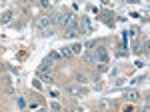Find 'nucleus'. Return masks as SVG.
Instances as JSON below:
<instances>
[{"mask_svg":"<svg viewBox=\"0 0 150 112\" xmlns=\"http://www.w3.org/2000/svg\"><path fill=\"white\" fill-rule=\"evenodd\" d=\"M58 22L68 30V28H76L80 20H78V16H74V14H70V12H64V14H58Z\"/></svg>","mask_w":150,"mask_h":112,"instance_id":"nucleus-1","label":"nucleus"},{"mask_svg":"<svg viewBox=\"0 0 150 112\" xmlns=\"http://www.w3.org/2000/svg\"><path fill=\"white\" fill-rule=\"evenodd\" d=\"M54 22H58V14H48V16H42L38 22H36V30H40V32H44L48 28H52Z\"/></svg>","mask_w":150,"mask_h":112,"instance_id":"nucleus-2","label":"nucleus"},{"mask_svg":"<svg viewBox=\"0 0 150 112\" xmlns=\"http://www.w3.org/2000/svg\"><path fill=\"white\" fill-rule=\"evenodd\" d=\"M94 56H96V64H104V66H108V62H110L108 48H104V46H98V48L94 50Z\"/></svg>","mask_w":150,"mask_h":112,"instance_id":"nucleus-3","label":"nucleus"},{"mask_svg":"<svg viewBox=\"0 0 150 112\" xmlns=\"http://www.w3.org/2000/svg\"><path fill=\"white\" fill-rule=\"evenodd\" d=\"M78 26H80V30H82L84 34L94 32V26H92V22H90V16H82L80 22H78Z\"/></svg>","mask_w":150,"mask_h":112,"instance_id":"nucleus-4","label":"nucleus"},{"mask_svg":"<svg viewBox=\"0 0 150 112\" xmlns=\"http://www.w3.org/2000/svg\"><path fill=\"white\" fill-rule=\"evenodd\" d=\"M52 68H54V62H52L50 58H44V60H42V64L38 66V72H40V74H44V72H50Z\"/></svg>","mask_w":150,"mask_h":112,"instance_id":"nucleus-5","label":"nucleus"},{"mask_svg":"<svg viewBox=\"0 0 150 112\" xmlns=\"http://www.w3.org/2000/svg\"><path fill=\"white\" fill-rule=\"evenodd\" d=\"M14 20V10H6L0 14V24H8Z\"/></svg>","mask_w":150,"mask_h":112,"instance_id":"nucleus-6","label":"nucleus"},{"mask_svg":"<svg viewBox=\"0 0 150 112\" xmlns=\"http://www.w3.org/2000/svg\"><path fill=\"white\" fill-rule=\"evenodd\" d=\"M80 34H84L80 30V26H76V28H68L66 32H64V38H76V36H80Z\"/></svg>","mask_w":150,"mask_h":112,"instance_id":"nucleus-7","label":"nucleus"},{"mask_svg":"<svg viewBox=\"0 0 150 112\" xmlns=\"http://www.w3.org/2000/svg\"><path fill=\"white\" fill-rule=\"evenodd\" d=\"M66 92L68 94H74V96H82V94H86V90L84 88H78V86H66Z\"/></svg>","mask_w":150,"mask_h":112,"instance_id":"nucleus-8","label":"nucleus"},{"mask_svg":"<svg viewBox=\"0 0 150 112\" xmlns=\"http://www.w3.org/2000/svg\"><path fill=\"white\" fill-rule=\"evenodd\" d=\"M68 48H70V52H72V56H76V54H82V52H84V44H80V42H76V44L68 46Z\"/></svg>","mask_w":150,"mask_h":112,"instance_id":"nucleus-9","label":"nucleus"},{"mask_svg":"<svg viewBox=\"0 0 150 112\" xmlns=\"http://www.w3.org/2000/svg\"><path fill=\"white\" fill-rule=\"evenodd\" d=\"M126 100L136 102V100H140V94L136 92V90H130V92H126Z\"/></svg>","mask_w":150,"mask_h":112,"instance_id":"nucleus-10","label":"nucleus"},{"mask_svg":"<svg viewBox=\"0 0 150 112\" xmlns=\"http://www.w3.org/2000/svg\"><path fill=\"white\" fill-rule=\"evenodd\" d=\"M110 106H112V102H108V100H100V102H98V110H100V112L110 110Z\"/></svg>","mask_w":150,"mask_h":112,"instance_id":"nucleus-11","label":"nucleus"},{"mask_svg":"<svg viewBox=\"0 0 150 112\" xmlns=\"http://www.w3.org/2000/svg\"><path fill=\"white\" fill-rule=\"evenodd\" d=\"M60 56H62V58H72V52H70V48H68V46L60 48Z\"/></svg>","mask_w":150,"mask_h":112,"instance_id":"nucleus-12","label":"nucleus"},{"mask_svg":"<svg viewBox=\"0 0 150 112\" xmlns=\"http://www.w3.org/2000/svg\"><path fill=\"white\" fill-rule=\"evenodd\" d=\"M46 58H50L52 62H58V60H62V56H60V52H54V50H52V52H50V54H48Z\"/></svg>","mask_w":150,"mask_h":112,"instance_id":"nucleus-13","label":"nucleus"},{"mask_svg":"<svg viewBox=\"0 0 150 112\" xmlns=\"http://www.w3.org/2000/svg\"><path fill=\"white\" fill-rule=\"evenodd\" d=\"M38 76H40V80H44L46 84H54V78H52L50 74H40V72H38Z\"/></svg>","mask_w":150,"mask_h":112,"instance_id":"nucleus-14","label":"nucleus"},{"mask_svg":"<svg viewBox=\"0 0 150 112\" xmlns=\"http://www.w3.org/2000/svg\"><path fill=\"white\" fill-rule=\"evenodd\" d=\"M50 108L54 112H62V106H60V102H50Z\"/></svg>","mask_w":150,"mask_h":112,"instance_id":"nucleus-15","label":"nucleus"},{"mask_svg":"<svg viewBox=\"0 0 150 112\" xmlns=\"http://www.w3.org/2000/svg\"><path fill=\"white\" fill-rule=\"evenodd\" d=\"M38 108H40V104H38V102H30V104H28V110H30V112H36Z\"/></svg>","mask_w":150,"mask_h":112,"instance_id":"nucleus-16","label":"nucleus"},{"mask_svg":"<svg viewBox=\"0 0 150 112\" xmlns=\"http://www.w3.org/2000/svg\"><path fill=\"white\" fill-rule=\"evenodd\" d=\"M84 60H86V62H96V56H94V52H88V54L84 56Z\"/></svg>","mask_w":150,"mask_h":112,"instance_id":"nucleus-17","label":"nucleus"},{"mask_svg":"<svg viewBox=\"0 0 150 112\" xmlns=\"http://www.w3.org/2000/svg\"><path fill=\"white\" fill-rule=\"evenodd\" d=\"M76 82H78V84H86V76H84V74H78V76H76Z\"/></svg>","mask_w":150,"mask_h":112,"instance_id":"nucleus-18","label":"nucleus"},{"mask_svg":"<svg viewBox=\"0 0 150 112\" xmlns=\"http://www.w3.org/2000/svg\"><path fill=\"white\" fill-rule=\"evenodd\" d=\"M42 34H44V36H52V34H54V28H48V30H44Z\"/></svg>","mask_w":150,"mask_h":112,"instance_id":"nucleus-19","label":"nucleus"},{"mask_svg":"<svg viewBox=\"0 0 150 112\" xmlns=\"http://www.w3.org/2000/svg\"><path fill=\"white\" fill-rule=\"evenodd\" d=\"M122 112H134V108H132V106H130V104H126V106H124V108H122Z\"/></svg>","mask_w":150,"mask_h":112,"instance_id":"nucleus-20","label":"nucleus"},{"mask_svg":"<svg viewBox=\"0 0 150 112\" xmlns=\"http://www.w3.org/2000/svg\"><path fill=\"white\" fill-rule=\"evenodd\" d=\"M140 112H150V110H148V104H144V108H142Z\"/></svg>","mask_w":150,"mask_h":112,"instance_id":"nucleus-21","label":"nucleus"},{"mask_svg":"<svg viewBox=\"0 0 150 112\" xmlns=\"http://www.w3.org/2000/svg\"><path fill=\"white\" fill-rule=\"evenodd\" d=\"M36 112H48V110H46V108H44V106H40V108H38V110H36Z\"/></svg>","mask_w":150,"mask_h":112,"instance_id":"nucleus-22","label":"nucleus"},{"mask_svg":"<svg viewBox=\"0 0 150 112\" xmlns=\"http://www.w3.org/2000/svg\"><path fill=\"white\" fill-rule=\"evenodd\" d=\"M68 112H78V110H68Z\"/></svg>","mask_w":150,"mask_h":112,"instance_id":"nucleus-23","label":"nucleus"}]
</instances>
